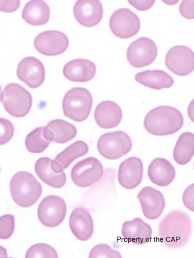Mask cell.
<instances>
[{
    "label": "cell",
    "instance_id": "cell-1",
    "mask_svg": "<svg viewBox=\"0 0 194 258\" xmlns=\"http://www.w3.org/2000/svg\"><path fill=\"white\" fill-rule=\"evenodd\" d=\"M192 228L191 219L186 213L180 210L172 211L160 222L158 237L167 248H180L190 239Z\"/></svg>",
    "mask_w": 194,
    "mask_h": 258
},
{
    "label": "cell",
    "instance_id": "cell-2",
    "mask_svg": "<svg viewBox=\"0 0 194 258\" xmlns=\"http://www.w3.org/2000/svg\"><path fill=\"white\" fill-rule=\"evenodd\" d=\"M184 123L182 113L174 107L160 106L151 110L144 119V126L150 134L165 136L176 134Z\"/></svg>",
    "mask_w": 194,
    "mask_h": 258
},
{
    "label": "cell",
    "instance_id": "cell-3",
    "mask_svg": "<svg viewBox=\"0 0 194 258\" xmlns=\"http://www.w3.org/2000/svg\"><path fill=\"white\" fill-rule=\"evenodd\" d=\"M10 192L14 202L21 207L34 205L42 194V186L34 176L28 172H18L12 177Z\"/></svg>",
    "mask_w": 194,
    "mask_h": 258
},
{
    "label": "cell",
    "instance_id": "cell-4",
    "mask_svg": "<svg viewBox=\"0 0 194 258\" xmlns=\"http://www.w3.org/2000/svg\"><path fill=\"white\" fill-rule=\"evenodd\" d=\"M92 105L91 94L83 88H75L69 90L62 101V110L65 116L77 122L87 119Z\"/></svg>",
    "mask_w": 194,
    "mask_h": 258
},
{
    "label": "cell",
    "instance_id": "cell-5",
    "mask_svg": "<svg viewBox=\"0 0 194 258\" xmlns=\"http://www.w3.org/2000/svg\"><path fill=\"white\" fill-rule=\"evenodd\" d=\"M0 98L7 112L13 117H24L31 109L33 103L31 94L19 84L7 85Z\"/></svg>",
    "mask_w": 194,
    "mask_h": 258
},
{
    "label": "cell",
    "instance_id": "cell-6",
    "mask_svg": "<svg viewBox=\"0 0 194 258\" xmlns=\"http://www.w3.org/2000/svg\"><path fill=\"white\" fill-rule=\"evenodd\" d=\"M99 153L108 160H116L130 152L132 142L125 133L117 131L103 135L99 139Z\"/></svg>",
    "mask_w": 194,
    "mask_h": 258
},
{
    "label": "cell",
    "instance_id": "cell-7",
    "mask_svg": "<svg viewBox=\"0 0 194 258\" xmlns=\"http://www.w3.org/2000/svg\"><path fill=\"white\" fill-rule=\"evenodd\" d=\"M158 55L155 41L148 37H141L133 41L127 50V58L133 67L140 69L154 62Z\"/></svg>",
    "mask_w": 194,
    "mask_h": 258
},
{
    "label": "cell",
    "instance_id": "cell-8",
    "mask_svg": "<svg viewBox=\"0 0 194 258\" xmlns=\"http://www.w3.org/2000/svg\"><path fill=\"white\" fill-rule=\"evenodd\" d=\"M104 175V168L94 157H89L77 162L72 168L71 178L77 186L87 187L99 181Z\"/></svg>",
    "mask_w": 194,
    "mask_h": 258
},
{
    "label": "cell",
    "instance_id": "cell-9",
    "mask_svg": "<svg viewBox=\"0 0 194 258\" xmlns=\"http://www.w3.org/2000/svg\"><path fill=\"white\" fill-rule=\"evenodd\" d=\"M66 202L60 197L50 196L42 200L38 210L37 216L44 226L54 228L60 225L66 216Z\"/></svg>",
    "mask_w": 194,
    "mask_h": 258
},
{
    "label": "cell",
    "instance_id": "cell-10",
    "mask_svg": "<svg viewBox=\"0 0 194 258\" xmlns=\"http://www.w3.org/2000/svg\"><path fill=\"white\" fill-rule=\"evenodd\" d=\"M110 27L117 37L127 39L135 36L140 29V21L131 10L122 8L116 11L110 20Z\"/></svg>",
    "mask_w": 194,
    "mask_h": 258
},
{
    "label": "cell",
    "instance_id": "cell-11",
    "mask_svg": "<svg viewBox=\"0 0 194 258\" xmlns=\"http://www.w3.org/2000/svg\"><path fill=\"white\" fill-rule=\"evenodd\" d=\"M36 50L42 55L54 56L66 51L69 46V40L64 33L58 31H47L38 34L34 39Z\"/></svg>",
    "mask_w": 194,
    "mask_h": 258
},
{
    "label": "cell",
    "instance_id": "cell-12",
    "mask_svg": "<svg viewBox=\"0 0 194 258\" xmlns=\"http://www.w3.org/2000/svg\"><path fill=\"white\" fill-rule=\"evenodd\" d=\"M165 64L172 73L179 76H186L193 71V52L183 45L172 47L166 54Z\"/></svg>",
    "mask_w": 194,
    "mask_h": 258
},
{
    "label": "cell",
    "instance_id": "cell-13",
    "mask_svg": "<svg viewBox=\"0 0 194 258\" xmlns=\"http://www.w3.org/2000/svg\"><path fill=\"white\" fill-rule=\"evenodd\" d=\"M18 78L34 89L44 83L45 70L44 64L35 57H26L18 64L17 70Z\"/></svg>",
    "mask_w": 194,
    "mask_h": 258
},
{
    "label": "cell",
    "instance_id": "cell-14",
    "mask_svg": "<svg viewBox=\"0 0 194 258\" xmlns=\"http://www.w3.org/2000/svg\"><path fill=\"white\" fill-rule=\"evenodd\" d=\"M137 199L140 203L144 216L150 220L158 219L165 207L162 193L151 186L143 187L138 193Z\"/></svg>",
    "mask_w": 194,
    "mask_h": 258
},
{
    "label": "cell",
    "instance_id": "cell-15",
    "mask_svg": "<svg viewBox=\"0 0 194 258\" xmlns=\"http://www.w3.org/2000/svg\"><path fill=\"white\" fill-rule=\"evenodd\" d=\"M73 12L79 24L90 28L96 26L101 22L103 8L98 0H79L74 5Z\"/></svg>",
    "mask_w": 194,
    "mask_h": 258
},
{
    "label": "cell",
    "instance_id": "cell-16",
    "mask_svg": "<svg viewBox=\"0 0 194 258\" xmlns=\"http://www.w3.org/2000/svg\"><path fill=\"white\" fill-rule=\"evenodd\" d=\"M143 173L142 161L134 157L129 158L120 165L118 174L119 183L126 189L135 188L142 181Z\"/></svg>",
    "mask_w": 194,
    "mask_h": 258
},
{
    "label": "cell",
    "instance_id": "cell-17",
    "mask_svg": "<svg viewBox=\"0 0 194 258\" xmlns=\"http://www.w3.org/2000/svg\"><path fill=\"white\" fill-rule=\"evenodd\" d=\"M71 230L79 240L90 239L94 232L92 218L89 212L82 208H77L72 212L69 221Z\"/></svg>",
    "mask_w": 194,
    "mask_h": 258
},
{
    "label": "cell",
    "instance_id": "cell-18",
    "mask_svg": "<svg viewBox=\"0 0 194 258\" xmlns=\"http://www.w3.org/2000/svg\"><path fill=\"white\" fill-rule=\"evenodd\" d=\"M96 67L92 61L86 59H75L64 66L63 74L69 81L74 82H87L95 76Z\"/></svg>",
    "mask_w": 194,
    "mask_h": 258
},
{
    "label": "cell",
    "instance_id": "cell-19",
    "mask_svg": "<svg viewBox=\"0 0 194 258\" xmlns=\"http://www.w3.org/2000/svg\"><path fill=\"white\" fill-rule=\"evenodd\" d=\"M123 116L120 106L112 101H104L98 105L94 112V119L97 124L105 129L118 126Z\"/></svg>",
    "mask_w": 194,
    "mask_h": 258
},
{
    "label": "cell",
    "instance_id": "cell-20",
    "mask_svg": "<svg viewBox=\"0 0 194 258\" xmlns=\"http://www.w3.org/2000/svg\"><path fill=\"white\" fill-rule=\"evenodd\" d=\"M35 171L39 179L46 184L54 187H62L67 182L64 171H58L53 164V160L47 157H41L35 164Z\"/></svg>",
    "mask_w": 194,
    "mask_h": 258
},
{
    "label": "cell",
    "instance_id": "cell-21",
    "mask_svg": "<svg viewBox=\"0 0 194 258\" xmlns=\"http://www.w3.org/2000/svg\"><path fill=\"white\" fill-rule=\"evenodd\" d=\"M121 232L127 242L138 245L150 241L153 235L152 227L140 218L124 222Z\"/></svg>",
    "mask_w": 194,
    "mask_h": 258
},
{
    "label": "cell",
    "instance_id": "cell-22",
    "mask_svg": "<svg viewBox=\"0 0 194 258\" xmlns=\"http://www.w3.org/2000/svg\"><path fill=\"white\" fill-rule=\"evenodd\" d=\"M148 176L156 185L164 187L169 185L176 177V170L169 161L156 158L150 163L148 170Z\"/></svg>",
    "mask_w": 194,
    "mask_h": 258
},
{
    "label": "cell",
    "instance_id": "cell-23",
    "mask_svg": "<svg viewBox=\"0 0 194 258\" xmlns=\"http://www.w3.org/2000/svg\"><path fill=\"white\" fill-rule=\"evenodd\" d=\"M50 15V8L45 2L34 0L26 5L22 18L27 24L32 26H39L48 23Z\"/></svg>",
    "mask_w": 194,
    "mask_h": 258
},
{
    "label": "cell",
    "instance_id": "cell-24",
    "mask_svg": "<svg viewBox=\"0 0 194 258\" xmlns=\"http://www.w3.org/2000/svg\"><path fill=\"white\" fill-rule=\"evenodd\" d=\"M135 79L144 87L156 90L170 88L174 84L172 77L164 71L158 70L139 73Z\"/></svg>",
    "mask_w": 194,
    "mask_h": 258
},
{
    "label": "cell",
    "instance_id": "cell-25",
    "mask_svg": "<svg viewBox=\"0 0 194 258\" xmlns=\"http://www.w3.org/2000/svg\"><path fill=\"white\" fill-rule=\"evenodd\" d=\"M51 141L64 144L74 139L77 134L76 126L62 119H55L46 126Z\"/></svg>",
    "mask_w": 194,
    "mask_h": 258
},
{
    "label": "cell",
    "instance_id": "cell-26",
    "mask_svg": "<svg viewBox=\"0 0 194 258\" xmlns=\"http://www.w3.org/2000/svg\"><path fill=\"white\" fill-rule=\"evenodd\" d=\"M89 152V146L84 142L78 141L65 149L53 160L57 167L63 170L67 169L77 159Z\"/></svg>",
    "mask_w": 194,
    "mask_h": 258
},
{
    "label": "cell",
    "instance_id": "cell-27",
    "mask_svg": "<svg viewBox=\"0 0 194 258\" xmlns=\"http://www.w3.org/2000/svg\"><path fill=\"white\" fill-rule=\"evenodd\" d=\"M194 154V136L186 132L179 138L174 148L173 157L175 161L179 165L187 164Z\"/></svg>",
    "mask_w": 194,
    "mask_h": 258
},
{
    "label": "cell",
    "instance_id": "cell-28",
    "mask_svg": "<svg viewBox=\"0 0 194 258\" xmlns=\"http://www.w3.org/2000/svg\"><path fill=\"white\" fill-rule=\"evenodd\" d=\"M51 143L46 126L35 128L27 135L25 140L27 149L33 154L44 152Z\"/></svg>",
    "mask_w": 194,
    "mask_h": 258
},
{
    "label": "cell",
    "instance_id": "cell-29",
    "mask_svg": "<svg viewBox=\"0 0 194 258\" xmlns=\"http://www.w3.org/2000/svg\"><path fill=\"white\" fill-rule=\"evenodd\" d=\"M26 258L58 257L56 250L51 246L44 243L35 244L29 248L26 254Z\"/></svg>",
    "mask_w": 194,
    "mask_h": 258
},
{
    "label": "cell",
    "instance_id": "cell-30",
    "mask_svg": "<svg viewBox=\"0 0 194 258\" xmlns=\"http://www.w3.org/2000/svg\"><path fill=\"white\" fill-rule=\"evenodd\" d=\"M15 230V218L11 214L0 217V239L7 240L11 237Z\"/></svg>",
    "mask_w": 194,
    "mask_h": 258
},
{
    "label": "cell",
    "instance_id": "cell-31",
    "mask_svg": "<svg viewBox=\"0 0 194 258\" xmlns=\"http://www.w3.org/2000/svg\"><path fill=\"white\" fill-rule=\"evenodd\" d=\"M89 257L121 258L122 255L119 251L112 249L109 245L105 244H101L95 246L92 249Z\"/></svg>",
    "mask_w": 194,
    "mask_h": 258
},
{
    "label": "cell",
    "instance_id": "cell-32",
    "mask_svg": "<svg viewBox=\"0 0 194 258\" xmlns=\"http://www.w3.org/2000/svg\"><path fill=\"white\" fill-rule=\"evenodd\" d=\"M14 126L9 120L0 117V146L10 142L14 135Z\"/></svg>",
    "mask_w": 194,
    "mask_h": 258
},
{
    "label": "cell",
    "instance_id": "cell-33",
    "mask_svg": "<svg viewBox=\"0 0 194 258\" xmlns=\"http://www.w3.org/2000/svg\"><path fill=\"white\" fill-rule=\"evenodd\" d=\"M181 15L186 19H193V1H183L179 8Z\"/></svg>",
    "mask_w": 194,
    "mask_h": 258
},
{
    "label": "cell",
    "instance_id": "cell-34",
    "mask_svg": "<svg viewBox=\"0 0 194 258\" xmlns=\"http://www.w3.org/2000/svg\"><path fill=\"white\" fill-rule=\"evenodd\" d=\"M182 199L184 205L189 210L193 211V184L185 189Z\"/></svg>",
    "mask_w": 194,
    "mask_h": 258
},
{
    "label": "cell",
    "instance_id": "cell-35",
    "mask_svg": "<svg viewBox=\"0 0 194 258\" xmlns=\"http://www.w3.org/2000/svg\"><path fill=\"white\" fill-rule=\"evenodd\" d=\"M20 2L17 1H0V11L11 13L16 11L19 8Z\"/></svg>",
    "mask_w": 194,
    "mask_h": 258
},
{
    "label": "cell",
    "instance_id": "cell-36",
    "mask_svg": "<svg viewBox=\"0 0 194 258\" xmlns=\"http://www.w3.org/2000/svg\"><path fill=\"white\" fill-rule=\"evenodd\" d=\"M128 3L132 7L140 11H145L152 8L155 3V1H131L128 0Z\"/></svg>",
    "mask_w": 194,
    "mask_h": 258
},
{
    "label": "cell",
    "instance_id": "cell-37",
    "mask_svg": "<svg viewBox=\"0 0 194 258\" xmlns=\"http://www.w3.org/2000/svg\"><path fill=\"white\" fill-rule=\"evenodd\" d=\"M0 257H8L7 249L2 246H0Z\"/></svg>",
    "mask_w": 194,
    "mask_h": 258
},
{
    "label": "cell",
    "instance_id": "cell-38",
    "mask_svg": "<svg viewBox=\"0 0 194 258\" xmlns=\"http://www.w3.org/2000/svg\"><path fill=\"white\" fill-rule=\"evenodd\" d=\"M2 91V87L1 85H0V93H1Z\"/></svg>",
    "mask_w": 194,
    "mask_h": 258
},
{
    "label": "cell",
    "instance_id": "cell-39",
    "mask_svg": "<svg viewBox=\"0 0 194 258\" xmlns=\"http://www.w3.org/2000/svg\"><path fill=\"white\" fill-rule=\"evenodd\" d=\"M0 173H1V168H0Z\"/></svg>",
    "mask_w": 194,
    "mask_h": 258
}]
</instances>
